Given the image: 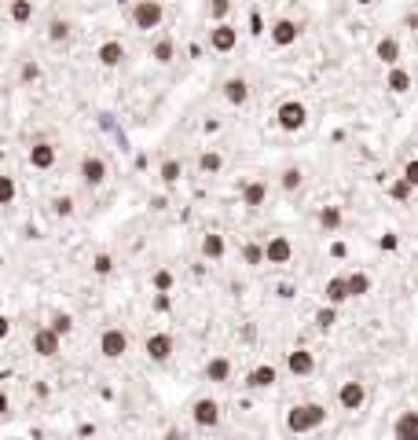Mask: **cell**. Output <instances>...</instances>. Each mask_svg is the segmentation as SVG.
I'll use <instances>...</instances> for the list:
<instances>
[{
	"mask_svg": "<svg viewBox=\"0 0 418 440\" xmlns=\"http://www.w3.org/2000/svg\"><path fill=\"white\" fill-rule=\"evenodd\" d=\"M326 407L323 404H294L290 411H286V429L290 433H297V436H304V433H316V429H323L326 426Z\"/></svg>",
	"mask_w": 418,
	"mask_h": 440,
	"instance_id": "cell-1",
	"label": "cell"
},
{
	"mask_svg": "<svg viewBox=\"0 0 418 440\" xmlns=\"http://www.w3.org/2000/svg\"><path fill=\"white\" fill-rule=\"evenodd\" d=\"M162 18H165L162 0H136V4H132V26L143 30V33L158 30V26H162Z\"/></svg>",
	"mask_w": 418,
	"mask_h": 440,
	"instance_id": "cell-2",
	"label": "cell"
},
{
	"mask_svg": "<svg viewBox=\"0 0 418 440\" xmlns=\"http://www.w3.org/2000/svg\"><path fill=\"white\" fill-rule=\"evenodd\" d=\"M275 125L282 132H301L308 125V106L301 99H282L279 110H275Z\"/></svg>",
	"mask_w": 418,
	"mask_h": 440,
	"instance_id": "cell-3",
	"label": "cell"
},
{
	"mask_svg": "<svg viewBox=\"0 0 418 440\" xmlns=\"http://www.w3.org/2000/svg\"><path fill=\"white\" fill-rule=\"evenodd\" d=\"M143 352H147L150 363H169L172 352H176V341H172V334H165V330H154V334H147V341H143Z\"/></svg>",
	"mask_w": 418,
	"mask_h": 440,
	"instance_id": "cell-4",
	"label": "cell"
},
{
	"mask_svg": "<svg viewBox=\"0 0 418 440\" xmlns=\"http://www.w3.org/2000/svg\"><path fill=\"white\" fill-rule=\"evenodd\" d=\"M125 352H128V334L121 326H106L99 334V356L103 360H121Z\"/></svg>",
	"mask_w": 418,
	"mask_h": 440,
	"instance_id": "cell-5",
	"label": "cell"
},
{
	"mask_svg": "<svg viewBox=\"0 0 418 440\" xmlns=\"http://www.w3.org/2000/svg\"><path fill=\"white\" fill-rule=\"evenodd\" d=\"M191 422L198 429H216L220 426V404L213 400V396H198V400L191 404Z\"/></svg>",
	"mask_w": 418,
	"mask_h": 440,
	"instance_id": "cell-6",
	"label": "cell"
},
{
	"mask_svg": "<svg viewBox=\"0 0 418 440\" xmlns=\"http://www.w3.org/2000/svg\"><path fill=\"white\" fill-rule=\"evenodd\" d=\"M363 404H367V385H363L360 378L341 382V389H338V407L356 414V411H363Z\"/></svg>",
	"mask_w": 418,
	"mask_h": 440,
	"instance_id": "cell-7",
	"label": "cell"
},
{
	"mask_svg": "<svg viewBox=\"0 0 418 440\" xmlns=\"http://www.w3.org/2000/svg\"><path fill=\"white\" fill-rule=\"evenodd\" d=\"M30 348L37 352V356H44V360H52V356H55V352L62 348V338L55 334V330H52V326H37V330H33V338H30Z\"/></svg>",
	"mask_w": 418,
	"mask_h": 440,
	"instance_id": "cell-8",
	"label": "cell"
},
{
	"mask_svg": "<svg viewBox=\"0 0 418 440\" xmlns=\"http://www.w3.org/2000/svg\"><path fill=\"white\" fill-rule=\"evenodd\" d=\"M268 37H272L275 48H290V44H297V37H301V22H294V18H275L272 30H268Z\"/></svg>",
	"mask_w": 418,
	"mask_h": 440,
	"instance_id": "cell-9",
	"label": "cell"
},
{
	"mask_svg": "<svg viewBox=\"0 0 418 440\" xmlns=\"http://www.w3.org/2000/svg\"><path fill=\"white\" fill-rule=\"evenodd\" d=\"M235 44H238V30L231 26V22H216V26L209 30V48H213V52L224 55V52L235 48Z\"/></svg>",
	"mask_w": 418,
	"mask_h": 440,
	"instance_id": "cell-10",
	"label": "cell"
},
{
	"mask_svg": "<svg viewBox=\"0 0 418 440\" xmlns=\"http://www.w3.org/2000/svg\"><path fill=\"white\" fill-rule=\"evenodd\" d=\"M286 370H290L294 378H308V374L316 370V356L308 348H290L286 352Z\"/></svg>",
	"mask_w": 418,
	"mask_h": 440,
	"instance_id": "cell-11",
	"label": "cell"
},
{
	"mask_svg": "<svg viewBox=\"0 0 418 440\" xmlns=\"http://www.w3.org/2000/svg\"><path fill=\"white\" fill-rule=\"evenodd\" d=\"M275 382H279V370H275V363H257V367L246 374V389H253V392L272 389Z\"/></svg>",
	"mask_w": 418,
	"mask_h": 440,
	"instance_id": "cell-12",
	"label": "cell"
},
{
	"mask_svg": "<svg viewBox=\"0 0 418 440\" xmlns=\"http://www.w3.org/2000/svg\"><path fill=\"white\" fill-rule=\"evenodd\" d=\"M81 180H84V187H99L106 180V162L99 154H84L81 158Z\"/></svg>",
	"mask_w": 418,
	"mask_h": 440,
	"instance_id": "cell-13",
	"label": "cell"
},
{
	"mask_svg": "<svg viewBox=\"0 0 418 440\" xmlns=\"http://www.w3.org/2000/svg\"><path fill=\"white\" fill-rule=\"evenodd\" d=\"M264 253H268V264H290L294 260V242L286 235H272L264 242Z\"/></svg>",
	"mask_w": 418,
	"mask_h": 440,
	"instance_id": "cell-14",
	"label": "cell"
},
{
	"mask_svg": "<svg viewBox=\"0 0 418 440\" xmlns=\"http://www.w3.org/2000/svg\"><path fill=\"white\" fill-rule=\"evenodd\" d=\"M348 297H352V294H348V275H330L326 286H323V301L334 304V308H341Z\"/></svg>",
	"mask_w": 418,
	"mask_h": 440,
	"instance_id": "cell-15",
	"label": "cell"
},
{
	"mask_svg": "<svg viewBox=\"0 0 418 440\" xmlns=\"http://www.w3.org/2000/svg\"><path fill=\"white\" fill-rule=\"evenodd\" d=\"M392 440H418V411H400L396 414Z\"/></svg>",
	"mask_w": 418,
	"mask_h": 440,
	"instance_id": "cell-16",
	"label": "cell"
},
{
	"mask_svg": "<svg viewBox=\"0 0 418 440\" xmlns=\"http://www.w3.org/2000/svg\"><path fill=\"white\" fill-rule=\"evenodd\" d=\"M96 59H99V66L114 70V66L125 62V44H121V40H103L99 48H96Z\"/></svg>",
	"mask_w": 418,
	"mask_h": 440,
	"instance_id": "cell-17",
	"label": "cell"
},
{
	"mask_svg": "<svg viewBox=\"0 0 418 440\" xmlns=\"http://www.w3.org/2000/svg\"><path fill=\"white\" fill-rule=\"evenodd\" d=\"M26 162H30L33 169H52V165H55V147H52L48 140H37V143L26 150Z\"/></svg>",
	"mask_w": 418,
	"mask_h": 440,
	"instance_id": "cell-18",
	"label": "cell"
},
{
	"mask_svg": "<svg viewBox=\"0 0 418 440\" xmlns=\"http://www.w3.org/2000/svg\"><path fill=\"white\" fill-rule=\"evenodd\" d=\"M264 202H268V184H264V180H246V184H242V206L260 209Z\"/></svg>",
	"mask_w": 418,
	"mask_h": 440,
	"instance_id": "cell-19",
	"label": "cell"
},
{
	"mask_svg": "<svg viewBox=\"0 0 418 440\" xmlns=\"http://www.w3.org/2000/svg\"><path fill=\"white\" fill-rule=\"evenodd\" d=\"M224 99L231 106H246L250 103V81L246 77H228L224 81Z\"/></svg>",
	"mask_w": 418,
	"mask_h": 440,
	"instance_id": "cell-20",
	"label": "cell"
},
{
	"mask_svg": "<svg viewBox=\"0 0 418 440\" xmlns=\"http://www.w3.org/2000/svg\"><path fill=\"white\" fill-rule=\"evenodd\" d=\"M206 382H216V385L231 382V360H228V356H213V360L206 363Z\"/></svg>",
	"mask_w": 418,
	"mask_h": 440,
	"instance_id": "cell-21",
	"label": "cell"
},
{
	"mask_svg": "<svg viewBox=\"0 0 418 440\" xmlns=\"http://www.w3.org/2000/svg\"><path fill=\"white\" fill-rule=\"evenodd\" d=\"M385 92H392V96L411 92V74L404 70V66H392V70L385 74Z\"/></svg>",
	"mask_w": 418,
	"mask_h": 440,
	"instance_id": "cell-22",
	"label": "cell"
},
{
	"mask_svg": "<svg viewBox=\"0 0 418 440\" xmlns=\"http://www.w3.org/2000/svg\"><path fill=\"white\" fill-rule=\"evenodd\" d=\"M374 55H378V59L389 66V70H392V66L400 62V40H396V37H382L378 44H374Z\"/></svg>",
	"mask_w": 418,
	"mask_h": 440,
	"instance_id": "cell-23",
	"label": "cell"
},
{
	"mask_svg": "<svg viewBox=\"0 0 418 440\" xmlns=\"http://www.w3.org/2000/svg\"><path fill=\"white\" fill-rule=\"evenodd\" d=\"M228 253V242H224V235L220 231H209V235H202V257L206 260H220Z\"/></svg>",
	"mask_w": 418,
	"mask_h": 440,
	"instance_id": "cell-24",
	"label": "cell"
},
{
	"mask_svg": "<svg viewBox=\"0 0 418 440\" xmlns=\"http://www.w3.org/2000/svg\"><path fill=\"white\" fill-rule=\"evenodd\" d=\"M150 59L158 62V66H165V62H172L176 59V44H172V37H158L150 44Z\"/></svg>",
	"mask_w": 418,
	"mask_h": 440,
	"instance_id": "cell-25",
	"label": "cell"
},
{
	"mask_svg": "<svg viewBox=\"0 0 418 440\" xmlns=\"http://www.w3.org/2000/svg\"><path fill=\"white\" fill-rule=\"evenodd\" d=\"M341 220H345L341 206H323V209H319V228H323L326 235H334V231L341 228Z\"/></svg>",
	"mask_w": 418,
	"mask_h": 440,
	"instance_id": "cell-26",
	"label": "cell"
},
{
	"mask_svg": "<svg viewBox=\"0 0 418 440\" xmlns=\"http://www.w3.org/2000/svg\"><path fill=\"white\" fill-rule=\"evenodd\" d=\"M158 176H162V184H180V176H184V162L180 158H165L162 165H158Z\"/></svg>",
	"mask_w": 418,
	"mask_h": 440,
	"instance_id": "cell-27",
	"label": "cell"
},
{
	"mask_svg": "<svg viewBox=\"0 0 418 440\" xmlns=\"http://www.w3.org/2000/svg\"><path fill=\"white\" fill-rule=\"evenodd\" d=\"M220 169H224V154H216V150H202V154H198V172L216 176Z\"/></svg>",
	"mask_w": 418,
	"mask_h": 440,
	"instance_id": "cell-28",
	"label": "cell"
},
{
	"mask_svg": "<svg viewBox=\"0 0 418 440\" xmlns=\"http://www.w3.org/2000/svg\"><path fill=\"white\" fill-rule=\"evenodd\" d=\"M242 264H250V268H260V264H268L264 242H246V246H242Z\"/></svg>",
	"mask_w": 418,
	"mask_h": 440,
	"instance_id": "cell-29",
	"label": "cell"
},
{
	"mask_svg": "<svg viewBox=\"0 0 418 440\" xmlns=\"http://www.w3.org/2000/svg\"><path fill=\"white\" fill-rule=\"evenodd\" d=\"M370 286H374V282H370L367 272H348V294H352V297H367Z\"/></svg>",
	"mask_w": 418,
	"mask_h": 440,
	"instance_id": "cell-30",
	"label": "cell"
},
{
	"mask_svg": "<svg viewBox=\"0 0 418 440\" xmlns=\"http://www.w3.org/2000/svg\"><path fill=\"white\" fill-rule=\"evenodd\" d=\"M33 0H11V8H8V15H11V22H18V26H22V22H30L33 18Z\"/></svg>",
	"mask_w": 418,
	"mask_h": 440,
	"instance_id": "cell-31",
	"label": "cell"
},
{
	"mask_svg": "<svg viewBox=\"0 0 418 440\" xmlns=\"http://www.w3.org/2000/svg\"><path fill=\"white\" fill-rule=\"evenodd\" d=\"M279 184H282V191H297V187L304 184V172H301L297 165H286L282 176H279Z\"/></svg>",
	"mask_w": 418,
	"mask_h": 440,
	"instance_id": "cell-32",
	"label": "cell"
},
{
	"mask_svg": "<svg viewBox=\"0 0 418 440\" xmlns=\"http://www.w3.org/2000/svg\"><path fill=\"white\" fill-rule=\"evenodd\" d=\"M48 326L55 330V334H59V338H66V334H70V330H74V316H70V312H55Z\"/></svg>",
	"mask_w": 418,
	"mask_h": 440,
	"instance_id": "cell-33",
	"label": "cell"
},
{
	"mask_svg": "<svg viewBox=\"0 0 418 440\" xmlns=\"http://www.w3.org/2000/svg\"><path fill=\"white\" fill-rule=\"evenodd\" d=\"M411 191H414V187L404 180V176H396V180L389 184V198H396V202H407V198H411Z\"/></svg>",
	"mask_w": 418,
	"mask_h": 440,
	"instance_id": "cell-34",
	"label": "cell"
},
{
	"mask_svg": "<svg viewBox=\"0 0 418 440\" xmlns=\"http://www.w3.org/2000/svg\"><path fill=\"white\" fill-rule=\"evenodd\" d=\"M334 323H338V308H334V304H323L319 312H316V326H319V330H330Z\"/></svg>",
	"mask_w": 418,
	"mask_h": 440,
	"instance_id": "cell-35",
	"label": "cell"
},
{
	"mask_svg": "<svg viewBox=\"0 0 418 440\" xmlns=\"http://www.w3.org/2000/svg\"><path fill=\"white\" fill-rule=\"evenodd\" d=\"M150 286H154L158 294H169V290H172V272H169V268H158V272L150 275Z\"/></svg>",
	"mask_w": 418,
	"mask_h": 440,
	"instance_id": "cell-36",
	"label": "cell"
},
{
	"mask_svg": "<svg viewBox=\"0 0 418 440\" xmlns=\"http://www.w3.org/2000/svg\"><path fill=\"white\" fill-rule=\"evenodd\" d=\"M66 37H70V22H66V18H52V26H48V40H66Z\"/></svg>",
	"mask_w": 418,
	"mask_h": 440,
	"instance_id": "cell-37",
	"label": "cell"
},
{
	"mask_svg": "<svg viewBox=\"0 0 418 440\" xmlns=\"http://www.w3.org/2000/svg\"><path fill=\"white\" fill-rule=\"evenodd\" d=\"M92 272L106 279L110 272H114V257H110V253H96V260H92Z\"/></svg>",
	"mask_w": 418,
	"mask_h": 440,
	"instance_id": "cell-38",
	"label": "cell"
},
{
	"mask_svg": "<svg viewBox=\"0 0 418 440\" xmlns=\"http://www.w3.org/2000/svg\"><path fill=\"white\" fill-rule=\"evenodd\" d=\"M15 194H18V187H15V176H4V184H0V202H4V206H11V202H15Z\"/></svg>",
	"mask_w": 418,
	"mask_h": 440,
	"instance_id": "cell-39",
	"label": "cell"
},
{
	"mask_svg": "<svg viewBox=\"0 0 418 440\" xmlns=\"http://www.w3.org/2000/svg\"><path fill=\"white\" fill-rule=\"evenodd\" d=\"M228 11H231V0H209V18L213 22H224Z\"/></svg>",
	"mask_w": 418,
	"mask_h": 440,
	"instance_id": "cell-40",
	"label": "cell"
},
{
	"mask_svg": "<svg viewBox=\"0 0 418 440\" xmlns=\"http://www.w3.org/2000/svg\"><path fill=\"white\" fill-rule=\"evenodd\" d=\"M52 209H55V216H74V198H70V194L55 198V202H52Z\"/></svg>",
	"mask_w": 418,
	"mask_h": 440,
	"instance_id": "cell-41",
	"label": "cell"
},
{
	"mask_svg": "<svg viewBox=\"0 0 418 440\" xmlns=\"http://www.w3.org/2000/svg\"><path fill=\"white\" fill-rule=\"evenodd\" d=\"M400 176H404V180H407L411 187H418V158H411V162L404 165V172H400Z\"/></svg>",
	"mask_w": 418,
	"mask_h": 440,
	"instance_id": "cell-42",
	"label": "cell"
},
{
	"mask_svg": "<svg viewBox=\"0 0 418 440\" xmlns=\"http://www.w3.org/2000/svg\"><path fill=\"white\" fill-rule=\"evenodd\" d=\"M378 246H382V250H385V253H392V250H396V246H400V238H396V231H385V235H382V238H378Z\"/></svg>",
	"mask_w": 418,
	"mask_h": 440,
	"instance_id": "cell-43",
	"label": "cell"
},
{
	"mask_svg": "<svg viewBox=\"0 0 418 440\" xmlns=\"http://www.w3.org/2000/svg\"><path fill=\"white\" fill-rule=\"evenodd\" d=\"M37 77H40V66H37V62L22 66V81H37Z\"/></svg>",
	"mask_w": 418,
	"mask_h": 440,
	"instance_id": "cell-44",
	"label": "cell"
},
{
	"mask_svg": "<svg viewBox=\"0 0 418 440\" xmlns=\"http://www.w3.org/2000/svg\"><path fill=\"white\" fill-rule=\"evenodd\" d=\"M165 440H184V436H180V433H176V429H169V433H165Z\"/></svg>",
	"mask_w": 418,
	"mask_h": 440,
	"instance_id": "cell-45",
	"label": "cell"
},
{
	"mask_svg": "<svg viewBox=\"0 0 418 440\" xmlns=\"http://www.w3.org/2000/svg\"><path fill=\"white\" fill-rule=\"evenodd\" d=\"M356 4H363V8H367V4H374V0H356Z\"/></svg>",
	"mask_w": 418,
	"mask_h": 440,
	"instance_id": "cell-46",
	"label": "cell"
},
{
	"mask_svg": "<svg viewBox=\"0 0 418 440\" xmlns=\"http://www.w3.org/2000/svg\"><path fill=\"white\" fill-rule=\"evenodd\" d=\"M118 4H125V0H118Z\"/></svg>",
	"mask_w": 418,
	"mask_h": 440,
	"instance_id": "cell-47",
	"label": "cell"
}]
</instances>
